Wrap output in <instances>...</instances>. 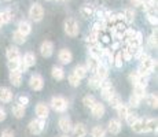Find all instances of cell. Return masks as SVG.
Here are the masks:
<instances>
[{"instance_id":"6da1fadb","label":"cell","mask_w":158,"mask_h":137,"mask_svg":"<svg viewBox=\"0 0 158 137\" xmlns=\"http://www.w3.org/2000/svg\"><path fill=\"white\" fill-rule=\"evenodd\" d=\"M136 59L139 60V69H138V71H139V74H142V75L151 74V73H153V70H154V67L157 66L156 60H154L148 54H146L144 51H142V52L139 54L138 56H136Z\"/></svg>"},{"instance_id":"7a4b0ae2","label":"cell","mask_w":158,"mask_h":137,"mask_svg":"<svg viewBox=\"0 0 158 137\" xmlns=\"http://www.w3.org/2000/svg\"><path fill=\"white\" fill-rule=\"evenodd\" d=\"M63 29H65V33L70 37H76L80 32V27H78V23L74 18H68L63 22Z\"/></svg>"},{"instance_id":"3957f363","label":"cell","mask_w":158,"mask_h":137,"mask_svg":"<svg viewBox=\"0 0 158 137\" xmlns=\"http://www.w3.org/2000/svg\"><path fill=\"white\" fill-rule=\"evenodd\" d=\"M50 104H51V108L56 112H65L66 110H68V106H69L68 100L62 96H54L52 99H51Z\"/></svg>"},{"instance_id":"277c9868","label":"cell","mask_w":158,"mask_h":137,"mask_svg":"<svg viewBox=\"0 0 158 137\" xmlns=\"http://www.w3.org/2000/svg\"><path fill=\"white\" fill-rule=\"evenodd\" d=\"M29 17H30V19L35 21V22H40V21L43 19V17H44L43 6L39 4V3L32 4V7H30V10H29Z\"/></svg>"},{"instance_id":"5b68a950","label":"cell","mask_w":158,"mask_h":137,"mask_svg":"<svg viewBox=\"0 0 158 137\" xmlns=\"http://www.w3.org/2000/svg\"><path fill=\"white\" fill-rule=\"evenodd\" d=\"M28 127H29V132L32 133V135H40V133L44 130V127H45V121L40 119V118L32 119L29 122Z\"/></svg>"},{"instance_id":"8992f818","label":"cell","mask_w":158,"mask_h":137,"mask_svg":"<svg viewBox=\"0 0 158 137\" xmlns=\"http://www.w3.org/2000/svg\"><path fill=\"white\" fill-rule=\"evenodd\" d=\"M29 87H30V89L36 91V92L41 91L44 88V80H43V77H41L40 74H33L32 77L29 78Z\"/></svg>"},{"instance_id":"52a82bcc","label":"cell","mask_w":158,"mask_h":137,"mask_svg":"<svg viewBox=\"0 0 158 137\" xmlns=\"http://www.w3.org/2000/svg\"><path fill=\"white\" fill-rule=\"evenodd\" d=\"M40 54L43 58H50L54 54V44L48 40L43 41L40 45Z\"/></svg>"},{"instance_id":"ba28073f","label":"cell","mask_w":158,"mask_h":137,"mask_svg":"<svg viewBox=\"0 0 158 137\" xmlns=\"http://www.w3.org/2000/svg\"><path fill=\"white\" fill-rule=\"evenodd\" d=\"M58 59H59V62L62 63V65H69L73 60V54L68 48H62V50L59 51V54H58Z\"/></svg>"},{"instance_id":"9c48e42d","label":"cell","mask_w":158,"mask_h":137,"mask_svg":"<svg viewBox=\"0 0 158 137\" xmlns=\"http://www.w3.org/2000/svg\"><path fill=\"white\" fill-rule=\"evenodd\" d=\"M36 115H37V118L45 121L48 118V115H50V107L45 103H39L36 106Z\"/></svg>"},{"instance_id":"30bf717a","label":"cell","mask_w":158,"mask_h":137,"mask_svg":"<svg viewBox=\"0 0 158 137\" xmlns=\"http://www.w3.org/2000/svg\"><path fill=\"white\" fill-rule=\"evenodd\" d=\"M58 125H59V129L62 130L63 133L72 132V127H73L72 119L69 117H66V115H63V117L59 118V122H58Z\"/></svg>"},{"instance_id":"8fae6325","label":"cell","mask_w":158,"mask_h":137,"mask_svg":"<svg viewBox=\"0 0 158 137\" xmlns=\"http://www.w3.org/2000/svg\"><path fill=\"white\" fill-rule=\"evenodd\" d=\"M123 129V125H121V121L120 119H110L107 123V130L109 133L111 135H118Z\"/></svg>"},{"instance_id":"7c38bea8","label":"cell","mask_w":158,"mask_h":137,"mask_svg":"<svg viewBox=\"0 0 158 137\" xmlns=\"http://www.w3.org/2000/svg\"><path fill=\"white\" fill-rule=\"evenodd\" d=\"M105 112H106V108L101 102H96L92 106V108H91V114H92L94 118H102L105 115Z\"/></svg>"},{"instance_id":"4fadbf2b","label":"cell","mask_w":158,"mask_h":137,"mask_svg":"<svg viewBox=\"0 0 158 137\" xmlns=\"http://www.w3.org/2000/svg\"><path fill=\"white\" fill-rule=\"evenodd\" d=\"M13 92H11L10 88H6V87H2L0 88V102L2 103H10L13 100Z\"/></svg>"},{"instance_id":"5bb4252c","label":"cell","mask_w":158,"mask_h":137,"mask_svg":"<svg viewBox=\"0 0 158 137\" xmlns=\"http://www.w3.org/2000/svg\"><path fill=\"white\" fill-rule=\"evenodd\" d=\"M88 50H89V56L96 58V59L101 60V58H102V52H103V48L101 47V44H99V42H95V44H91Z\"/></svg>"},{"instance_id":"9a60e30c","label":"cell","mask_w":158,"mask_h":137,"mask_svg":"<svg viewBox=\"0 0 158 137\" xmlns=\"http://www.w3.org/2000/svg\"><path fill=\"white\" fill-rule=\"evenodd\" d=\"M6 56H7L8 60H19L22 58L18 47H8L7 51H6Z\"/></svg>"},{"instance_id":"2e32d148","label":"cell","mask_w":158,"mask_h":137,"mask_svg":"<svg viewBox=\"0 0 158 137\" xmlns=\"http://www.w3.org/2000/svg\"><path fill=\"white\" fill-rule=\"evenodd\" d=\"M131 129L135 133H146V119L144 118H139L136 122L131 125Z\"/></svg>"},{"instance_id":"e0dca14e","label":"cell","mask_w":158,"mask_h":137,"mask_svg":"<svg viewBox=\"0 0 158 137\" xmlns=\"http://www.w3.org/2000/svg\"><path fill=\"white\" fill-rule=\"evenodd\" d=\"M72 133L74 137H84L87 135V127L84 123H76L72 127Z\"/></svg>"},{"instance_id":"ac0fdd59","label":"cell","mask_w":158,"mask_h":137,"mask_svg":"<svg viewBox=\"0 0 158 137\" xmlns=\"http://www.w3.org/2000/svg\"><path fill=\"white\" fill-rule=\"evenodd\" d=\"M94 74H95L101 81L106 80V78L109 77V67L106 65H103V63H99L98 69H96V71L94 73Z\"/></svg>"},{"instance_id":"d6986e66","label":"cell","mask_w":158,"mask_h":137,"mask_svg":"<svg viewBox=\"0 0 158 137\" xmlns=\"http://www.w3.org/2000/svg\"><path fill=\"white\" fill-rule=\"evenodd\" d=\"M99 63H101V60H99V59H96V58H92V56H88L87 65H85L87 71H89V73H92V74H94V73L96 71V69H98Z\"/></svg>"},{"instance_id":"ffe728a7","label":"cell","mask_w":158,"mask_h":137,"mask_svg":"<svg viewBox=\"0 0 158 137\" xmlns=\"http://www.w3.org/2000/svg\"><path fill=\"white\" fill-rule=\"evenodd\" d=\"M10 82L17 88L21 87V84H22V73H19L18 70L10 71Z\"/></svg>"},{"instance_id":"44dd1931","label":"cell","mask_w":158,"mask_h":137,"mask_svg":"<svg viewBox=\"0 0 158 137\" xmlns=\"http://www.w3.org/2000/svg\"><path fill=\"white\" fill-rule=\"evenodd\" d=\"M18 32L21 33V34H23L26 37V36L30 34V32H32V26H30V23L28 21H21L19 23H18Z\"/></svg>"},{"instance_id":"7402d4cb","label":"cell","mask_w":158,"mask_h":137,"mask_svg":"<svg viewBox=\"0 0 158 137\" xmlns=\"http://www.w3.org/2000/svg\"><path fill=\"white\" fill-rule=\"evenodd\" d=\"M22 62L26 65V67H32V66L36 65V55L32 52V51H29V52H26L25 55H23L22 58Z\"/></svg>"},{"instance_id":"603a6c76","label":"cell","mask_w":158,"mask_h":137,"mask_svg":"<svg viewBox=\"0 0 158 137\" xmlns=\"http://www.w3.org/2000/svg\"><path fill=\"white\" fill-rule=\"evenodd\" d=\"M51 75H52L54 80L56 81H62L65 78V70L59 66H54L52 70H51Z\"/></svg>"},{"instance_id":"cb8c5ba5","label":"cell","mask_w":158,"mask_h":137,"mask_svg":"<svg viewBox=\"0 0 158 137\" xmlns=\"http://www.w3.org/2000/svg\"><path fill=\"white\" fill-rule=\"evenodd\" d=\"M115 111H117V115L123 119H125V117L129 114V106L124 104V103H120V104L115 107Z\"/></svg>"},{"instance_id":"d4e9b609","label":"cell","mask_w":158,"mask_h":137,"mask_svg":"<svg viewBox=\"0 0 158 137\" xmlns=\"http://www.w3.org/2000/svg\"><path fill=\"white\" fill-rule=\"evenodd\" d=\"M11 112H13V115L15 118H18V119H21V118L25 117V107L21 104H14L13 108H11Z\"/></svg>"},{"instance_id":"484cf974","label":"cell","mask_w":158,"mask_h":137,"mask_svg":"<svg viewBox=\"0 0 158 137\" xmlns=\"http://www.w3.org/2000/svg\"><path fill=\"white\" fill-rule=\"evenodd\" d=\"M157 133V119L156 118H146V133Z\"/></svg>"},{"instance_id":"4316f807","label":"cell","mask_w":158,"mask_h":137,"mask_svg":"<svg viewBox=\"0 0 158 137\" xmlns=\"http://www.w3.org/2000/svg\"><path fill=\"white\" fill-rule=\"evenodd\" d=\"M146 102H147V104L150 106L151 108H157L158 107V97L156 93H150V95H146Z\"/></svg>"},{"instance_id":"83f0119b","label":"cell","mask_w":158,"mask_h":137,"mask_svg":"<svg viewBox=\"0 0 158 137\" xmlns=\"http://www.w3.org/2000/svg\"><path fill=\"white\" fill-rule=\"evenodd\" d=\"M91 135H92V137H106V130L101 125H96V126L92 127Z\"/></svg>"},{"instance_id":"f1b7e54d","label":"cell","mask_w":158,"mask_h":137,"mask_svg":"<svg viewBox=\"0 0 158 137\" xmlns=\"http://www.w3.org/2000/svg\"><path fill=\"white\" fill-rule=\"evenodd\" d=\"M0 17H2V19H3V23H10L11 21L14 19V14H13V11H10V10H4V11H0Z\"/></svg>"},{"instance_id":"f546056e","label":"cell","mask_w":158,"mask_h":137,"mask_svg":"<svg viewBox=\"0 0 158 137\" xmlns=\"http://www.w3.org/2000/svg\"><path fill=\"white\" fill-rule=\"evenodd\" d=\"M123 17H124V19H125L128 23H132L133 21H135V10H133L132 7L127 8V10L124 11Z\"/></svg>"},{"instance_id":"4dcf8cb0","label":"cell","mask_w":158,"mask_h":137,"mask_svg":"<svg viewBox=\"0 0 158 137\" xmlns=\"http://www.w3.org/2000/svg\"><path fill=\"white\" fill-rule=\"evenodd\" d=\"M73 73H74L76 75H77L80 80H83V78H85L87 77V74H88V71H87V69H85V66H76L74 70H73Z\"/></svg>"},{"instance_id":"1f68e13d","label":"cell","mask_w":158,"mask_h":137,"mask_svg":"<svg viewBox=\"0 0 158 137\" xmlns=\"http://www.w3.org/2000/svg\"><path fill=\"white\" fill-rule=\"evenodd\" d=\"M101 82H102V81L99 80V78L96 77L95 74H94L92 77L88 80V87L92 88V89H99V88H101Z\"/></svg>"},{"instance_id":"d6a6232c","label":"cell","mask_w":158,"mask_h":137,"mask_svg":"<svg viewBox=\"0 0 158 137\" xmlns=\"http://www.w3.org/2000/svg\"><path fill=\"white\" fill-rule=\"evenodd\" d=\"M107 103H109V104H110V107H113V108H115V107H117V106H118V104H120V103H123V100H121V96H120V95H118V93H117V92H115V93H114V95H113V96H111V97H110V99H109V100H107Z\"/></svg>"},{"instance_id":"836d02e7","label":"cell","mask_w":158,"mask_h":137,"mask_svg":"<svg viewBox=\"0 0 158 137\" xmlns=\"http://www.w3.org/2000/svg\"><path fill=\"white\" fill-rule=\"evenodd\" d=\"M140 102H142V99L140 97H138L136 95H131L129 96V102H128V106L129 107H132V108H138L139 106H140Z\"/></svg>"},{"instance_id":"e575fe53","label":"cell","mask_w":158,"mask_h":137,"mask_svg":"<svg viewBox=\"0 0 158 137\" xmlns=\"http://www.w3.org/2000/svg\"><path fill=\"white\" fill-rule=\"evenodd\" d=\"M96 103V99L92 95H87V96H84V99H83V104L87 108H92V106Z\"/></svg>"},{"instance_id":"d590c367","label":"cell","mask_w":158,"mask_h":137,"mask_svg":"<svg viewBox=\"0 0 158 137\" xmlns=\"http://www.w3.org/2000/svg\"><path fill=\"white\" fill-rule=\"evenodd\" d=\"M133 95H136L138 97H140V99H144L146 97V88L136 84L135 87H133Z\"/></svg>"},{"instance_id":"8d00e7d4","label":"cell","mask_w":158,"mask_h":137,"mask_svg":"<svg viewBox=\"0 0 158 137\" xmlns=\"http://www.w3.org/2000/svg\"><path fill=\"white\" fill-rule=\"evenodd\" d=\"M115 93V91H114V88H113V85L111 87H109V88H105V89H102V97L105 100H109L111 96H113Z\"/></svg>"},{"instance_id":"74e56055","label":"cell","mask_w":158,"mask_h":137,"mask_svg":"<svg viewBox=\"0 0 158 137\" xmlns=\"http://www.w3.org/2000/svg\"><path fill=\"white\" fill-rule=\"evenodd\" d=\"M113 63H114V66L115 67H123V63H124V58H123V52L121 51H118L117 54H115V56H114V59H113Z\"/></svg>"},{"instance_id":"f35d334b","label":"cell","mask_w":158,"mask_h":137,"mask_svg":"<svg viewBox=\"0 0 158 137\" xmlns=\"http://www.w3.org/2000/svg\"><path fill=\"white\" fill-rule=\"evenodd\" d=\"M13 40H14V42H17V44H23V42L26 41V37L23 34H21L18 30H15L13 33Z\"/></svg>"},{"instance_id":"ab89813d","label":"cell","mask_w":158,"mask_h":137,"mask_svg":"<svg viewBox=\"0 0 158 137\" xmlns=\"http://www.w3.org/2000/svg\"><path fill=\"white\" fill-rule=\"evenodd\" d=\"M147 42H148V47H150V48H153V50H154V48H157V30H154L153 34L148 36Z\"/></svg>"},{"instance_id":"60d3db41","label":"cell","mask_w":158,"mask_h":137,"mask_svg":"<svg viewBox=\"0 0 158 137\" xmlns=\"http://www.w3.org/2000/svg\"><path fill=\"white\" fill-rule=\"evenodd\" d=\"M68 81H69V84H70L72 87H78L81 80L74 74V73H70V74H69V77H68Z\"/></svg>"},{"instance_id":"b9f144b4","label":"cell","mask_w":158,"mask_h":137,"mask_svg":"<svg viewBox=\"0 0 158 137\" xmlns=\"http://www.w3.org/2000/svg\"><path fill=\"white\" fill-rule=\"evenodd\" d=\"M81 14H83V15H84V17H85V18L91 17V15L94 14V10H92V7H91V6H88V4L83 6V7H81Z\"/></svg>"},{"instance_id":"7bdbcfd3","label":"cell","mask_w":158,"mask_h":137,"mask_svg":"<svg viewBox=\"0 0 158 137\" xmlns=\"http://www.w3.org/2000/svg\"><path fill=\"white\" fill-rule=\"evenodd\" d=\"M136 84L140 85V87H143V88H147V85H148V75H142L140 74V75H139L138 82H136Z\"/></svg>"},{"instance_id":"ee69618b","label":"cell","mask_w":158,"mask_h":137,"mask_svg":"<svg viewBox=\"0 0 158 137\" xmlns=\"http://www.w3.org/2000/svg\"><path fill=\"white\" fill-rule=\"evenodd\" d=\"M138 119H139V117H138V115H136L135 112H131V111H129V114L125 117V121H127V123H128L129 126H131V125H132L133 122H136V121H138Z\"/></svg>"},{"instance_id":"f6af8a7d","label":"cell","mask_w":158,"mask_h":137,"mask_svg":"<svg viewBox=\"0 0 158 137\" xmlns=\"http://www.w3.org/2000/svg\"><path fill=\"white\" fill-rule=\"evenodd\" d=\"M19 60H8V62H7V67L10 69V71L18 70V67H19Z\"/></svg>"},{"instance_id":"bcb514c9","label":"cell","mask_w":158,"mask_h":137,"mask_svg":"<svg viewBox=\"0 0 158 137\" xmlns=\"http://www.w3.org/2000/svg\"><path fill=\"white\" fill-rule=\"evenodd\" d=\"M17 100H18V104L23 106V107H26V106L29 104V97H28V96H25V95H19Z\"/></svg>"},{"instance_id":"7dc6e473","label":"cell","mask_w":158,"mask_h":137,"mask_svg":"<svg viewBox=\"0 0 158 137\" xmlns=\"http://www.w3.org/2000/svg\"><path fill=\"white\" fill-rule=\"evenodd\" d=\"M139 75H140V74H139V71H138V70H136V71H132V73H129L128 78H129V81L132 82L133 85H135L136 82H138V78H139Z\"/></svg>"},{"instance_id":"c3c4849f","label":"cell","mask_w":158,"mask_h":137,"mask_svg":"<svg viewBox=\"0 0 158 137\" xmlns=\"http://www.w3.org/2000/svg\"><path fill=\"white\" fill-rule=\"evenodd\" d=\"M147 19H148V22H150L153 26H157V23H158L157 15H147Z\"/></svg>"},{"instance_id":"681fc988","label":"cell","mask_w":158,"mask_h":137,"mask_svg":"<svg viewBox=\"0 0 158 137\" xmlns=\"http://www.w3.org/2000/svg\"><path fill=\"white\" fill-rule=\"evenodd\" d=\"M2 137H14V133L10 129H6L2 132Z\"/></svg>"},{"instance_id":"f907efd6","label":"cell","mask_w":158,"mask_h":137,"mask_svg":"<svg viewBox=\"0 0 158 137\" xmlns=\"http://www.w3.org/2000/svg\"><path fill=\"white\" fill-rule=\"evenodd\" d=\"M7 118V114H6V111H4V108H2L0 107V122H3V121Z\"/></svg>"},{"instance_id":"816d5d0a","label":"cell","mask_w":158,"mask_h":137,"mask_svg":"<svg viewBox=\"0 0 158 137\" xmlns=\"http://www.w3.org/2000/svg\"><path fill=\"white\" fill-rule=\"evenodd\" d=\"M131 4L133 7H142V0H131Z\"/></svg>"},{"instance_id":"f5cc1de1","label":"cell","mask_w":158,"mask_h":137,"mask_svg":"<svg viewBox=\"0 0 158 137\" xmlns=\"http://www.w3.org/2000/svg\"><path fill=\"white\" fill-rule=\"evenodd\" d=\"M3 25H4V23H3V19H2V17H0V27H2Z\"/></svg>"},{"instance_id":"db71d44e","label":"cell","mask_w":158,"mask_h":137,"mask_svg":"<svg viewBox=\"0 0 158 137\" xmlns=\"http://www.w3.org/2000/svg\"><path fill=\"white\" fill-rule=\"evenodd\" d=\"M56 2H65V0H56Z\"/></svg>"},{"instance_id":"11a10c76","label":"cell","mask_w":158,"mask_h":137,"mask_svg":"<svg viewBox=\"0 0 158 137\" xmlns=\"http://www.w3.org/2000/svg\"><path fill=\"white\" fill-rule=\"evenodd\" d=\"M62 137H68V136H62Z\"/></svg>"},{"instance_id":"9f6ffc18","label":"cell","mask_w":158,"mask_h":137,"mask_svg":"<svg viewBox=\"0 0 158 137\" xmlns=\"http://www.w3.org/2000/svg\"><path fill=\"white\" fill-rule=\"evenodd\" d=\"M6 2H10V0H6Z\"/></svg>"},{"instance_id":"6f0895ef","label":"cell","mask_w":158,"mask_h":137,"mask_svg":"<svg viewBox=\"0 0 158 137\" xmlns=\"http://www.w3.org/2000/svg\"><path fill=\"white\" fill-rule=\"evenodd\" d=\"M47 2H50V0H47Z\"/></svg>"}]
</instances>
